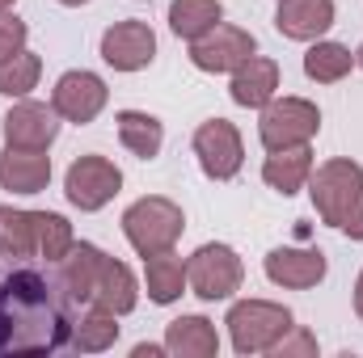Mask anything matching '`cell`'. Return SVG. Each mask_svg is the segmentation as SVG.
I'll return each mask as SVG.
<instances>
[{
  "instance_id": "cell-1",
  "label": "cell",
  "mask_w": 363,
  "mask_h": 358,
  "mask_svg": "<svg viewBox=\"0 0 363 358\" xmlns=\"http://www.w3.org/2000/svg\"><path fill=\"white\" fill-rule=\"evenodd\" d=\"M68 337V316L51 299V287L34 270L0 278V354H43L60 350Z\"/></svg>"
},
{
  "instance_id": "cell-2",
  "label": "cell",
  "mask_w": 363,
  "mask_h": 358,
  "mask_svg": "<svg viewBox=\"0 0 363 358\" xmlns=\"http://www.w3.org/2000/svg\"><path fill=\"white\" fill-rule=\"evenodd\" d=\"M308 194L330 228L347 232L351 241H363V169L355 161H325L317 173H308Z\"/></svg>"
},
{
  "instance_id": "cell-3",
  "label": "cell",
  "mask_w": 363,
  "mask_h": 358,
  "mask_svg": "<svg viewBox=\"0 0 363 358\" xmlns=\"http://www.w3.org/2000/svg\"><path fill=\"white\" fill-rule=\"evenodd\" d=\"M182 228H186L182 207L169 202V198H140V202H131L127 215H123V232H127V241H131V249H135L140 258H152V253L174 249L178 236H182Z\"/></svg>"
},
{
  "instance_id": "cell-4",
  "label": "cell",
  "mask_w": 363,
  "mask_h": 358,
  "mask_svg": "<svg viewBox=\"0 0 363 358\" xmlns=\"http://www.w3.org/2000/svg\"><path fill=\"white\" fill-rule=\"evenodd\" d=\"M224 325L233 333L237 354H262V350H271L283 333L296 329L291 312L283 304H267V299H241V304H233V312H228Z\"/></svg>"
},
{
  "instance_id": "cell-5",
  "label": "cell",
  "mask_w": 363,
  "mask_h": 358,
  "mask_svg": "<svg viewBox=\"0 0 363 358\" xmlns=\"http://www.w3.org/2000/svg\"><path fill=\"white\" fill-rule=\"evenodd\" d=\"M321 127V114L313 101L304 97H283V101H267L262 105V122H258V135L267 144V152L274 148H296V144H308Z\"/></svg>"
},
{
  "instance_id": "cell-6",
  "label": "cell",
  "mask_w": 363,
  "mask_h": 358,
  "mask_svg": "<svg viewBox=\"0 0 363 358\" xmlns=\"http://www.w3.org/2000/svg\"><path fill=\"white\" fill-rule=\"evenodd\" d=\"M245 266L228 245H203L190 262H186V282L199 299H228L233 291H241Z\"/></svg>"
},
{
  "instance_id": "cell-7",
  "label": "cell",
  "mask_w": 363,
  "mask_h": 358,
  "mask_svg": "<svg viewBox=\"0 0 363 358\" xmlns=\"http://www.w3.org/2000/svg\"><path fill=\"white\" fill-rule=\"evenodd\" d=\"M194 156L203 165V173L216 181H228L241 173V161H245V148H241V135L228 118H211L194 131Z\"/></svg>"
},
{
  "instance_id": "cell-8",
  "label": "cell",
  "mask_w": 363,
  "mask_h": 358,
  "mask_svg": "<svg viewBox=\"0 0 363 358\" xmlns=\"http://www.w3.org/2000/svg\"><path fill=\"white\" fill-rule=\"evenodd\" d=\"M118 185H123V173L106 156H81V161H72L68 181H64L68 202L81 207V211H101L118 194Z\"/></svg>"
},
{
  "instance_id": "cell-9",
  "label": "cell",
  "mask_w": 363,
  "mask_h": 358,
  "mask_svg": "<svg viewBox=\"0 0 363 358\" xmlns=\"http://www.w3.org/2000/svg\"><path fill=\"white\" fill-rule=\"evenodd\" d=\"M254 55V34L237 30V25H211L203 38H194L190 59L203 72H233Z\"/></svg>"
},
{
  "instance_id": "cell-10",
  "label": "cell",
  "mask_w": 363,
  "mask_h": 358,
  "mask_svg": "<svg viewBox=\"0 0 363 358\" xmlns=\"http://www.w3.org/2000/svg\"><path fill=\"white\" fill-rule=\"evenodd\" d=\"M157 55V34L144 21H118L101 34V59L114 72H140Z\"/></svg>"
},
{
  "instance_id": "cell-11",
  "label": "cell",
  "mask_w": 363,
  "mask_h": 358,
  "mask_svg": "<svg viewBox=\"0 0 363 358\" xmlns=\"http://www.w3.org/2000/svg\"><path fill=\"white\" fill-rule=\"evenodd\" d=\"M55 105H43V101H21L4 114V139L9 148H30V152H47L51 139L60 135V122H55Z\"/></svg>"
},
{
  "instance_id": "cell-12",
  "label": "cell",
  "mask_w": 363,
  "mask_h": 358,
  "mask_svg": "<svg viewBox=\"0 0 363 358\" xmlns=\"http://www.w3.org/2000/svg\"><path fill=\"white\" fill-rule=\"evenodd\" d=\"M51 105H55V114L68 118V122H93V118L101 114V105H106V85H101V76H93V72H64V76L55 81Z\"/></svg>"
},
{
  "instance_id": "cell-13",
  "label": "cell",
  "mask_w": 363,
  "mask_h": 358,
  "mask_svg": "<svg viewBox=\"0 0 363 358\" xmlns=\"http://www.w3.org/2000/svg\"><path fill=\"white\" fill-rule=\"evenodd\" d=\"M274 25H279L283 38L313 42L334 25V0H279Z\"/></svg>"
},
{
  "instance_id": "cell-14",
  "label": "cell",
  "mask_w": 363,
  "mask_h": 358,
  "mask_svg": "<svg viewBox=\"0 0 363 358\" xmlns=\"http://www.w3.org/2000/svg\"><path fill=\"white\" fill-rule=\"evenodd\" d=\"M267 278L291 291H308L325 278V253L321 249H274L267 253Z\"/></svg>"
},
{
  "instance_id": "cell-15",
  "label": "cell",
  "mask_w": 363,
  "mask_h": 358,
  "mask_svg": "<svg viewBox=\"0 0 363 358\" xmlns=\"http://www.w3.org/2000/svg\"><path fill=\"white\" fill-rule=\"evenodd\" d=\"M51 181V156L30 148H4L0 152V190L13 194H38Z\"/></svg>"
},
{
  "instance_id": "cell-16",
  "label": "cell",
  "mask_w": 363,
  "mask_h": 358,
  "mask_svg": "<svg viewBox=\"0 0 363 358\" xmlns=\"http://www.w3.org/2000/svg\"><path fill=\"white\" fill-rule=\"evenodd\" d=\"M279 89V64L274 59H262V55H250L241 68H233V101L237 105H267Z\"/></svg>"
},
{
  "instance_id": "cell-17",
  "label": "cell",
  "mask_w": 363,
  "mask_h": 358,
  "mask_svg": "<svg viewBox=\"0 0 363 358\" xmlns=\"http://www.w3.org/2000/svg\"><path fill=\"white\" fill-rule=\"evenodd\" d=\"M313 173V152H308V144H296V148H274L271 156H267V165H262V178L271 190H279L283 198L287 194H296L304 181Z\"/></svg>"
},
{
  "instance_id": "cell-18",
  "label": "cell",
  "mask_w": 363,
  "mask_h": 358,
  "mask_svg": "<svg viewBox=\"0 0 363 358\" xmlns=\"http://www.w3.org/2000/svg\"><path fill=\"white\" fill-rule=\"evenodd\" d=\"M165 350L182 358H216V350H220L216 325L203 316H178L165 333Z\"/></svg>"
},
{
  "instance_id": "cell-19",
  "label": "cell",
  "mask_w": 363,
  "mask_h": 358,
  "mask_svg": "<svg viewBox=\"0 0 363 358\" xmlns=\"http://www.w3.org/2000/svg\"><path fill=\"white\" fill-rule=\"evenodd\" d=\"M106 253L93 249V245H72L68 258L60 262V282L72 299H93V287H97V274H101Z\"/></svg>"
},
{
  "instance_id": "cell-20",
  "label": "cell",
  "mask_w": 363,
  "mask_h": 358,
  "mask_svg": "<svg viewBox=\"0 0 363 358\" xmlns=\"http://www.w3.org/2000/svg\"><path fill=\"white\" fill-rule=\"evenodd\" d=\"M114 122H118V139H123V148H127L131 156L152 161V156L161 152V144H165V127H161L152 114H144V110H123Z\"/></svg>"
},
{
  "instance_id": "cell-21",
  "label": "cell",
  "mask_w": 363,
  "mask_h": 358,
  "mask_svg": "<svg viewBox=\"0 0 363 358\" xmlns=\"http://www.w3.org/2000/svg\"><path fill=\"white\" fill-rule=\"evenodd\" d=\"M93 299L101 308H110L114 316H127L135 308V299H140L131 270L123 266V262H114V258H106L101 262V274H97V287H93Z\"/></svg>"
},
{
  "instance_id": "cell-22",
  "label": "cell",
  "mask_w": 363,
  "mask_h": 358,
  "mask_svg": "<svg viewBox=\"0 0 363 358\" xmlns=\"http://www.w3.org/2000/svg\"><path fill=\"white\" fill-rule=\"evenodd\" d=\"M144 278H148V299L152 304H174L186 287V266L182 258H174V249L144 258Z\"/></svg>"
},
{
  "instance_id": "cell-23",
  "label": "cell",
  "mask_w": 363,
  "mask_h": 358,
  "mask_svg": "<svg viewBox=\"0 0 363 358\" xmlns=\"http://www.w3.org/2000/svg\"><path fill=\"white\" fill-rule=\"evenodd\" d=\"M220 0H174L169 4V25L178 38H203L211 25H220Z\"/></svg>"
},
{
  "instance_id": "cell-24",
  "label": "cell",
  "mask_w": 363,
  "mask_h": 358,
  "mask_svg": "<svg viewBox=\"0 0 363 358\" xmlns=\"http://www.w3.org/2000/svg\"><path fill=\"white\" fill-rule=\"evenodd\" d=\"M34 211H13L0 207V258H26L34 253Z\"/></svg>"
},
{
  "instance_id": "cell-25",
  "label": "cell",
  "mask_w": 363,
  "mask_h": 358,
  "mask_svg": "<svg viewBox=\"0 0 363 358\" xmlns=\"http://www.w3.org/2000/svg\"><path fill=\"white\" fill-rule=\"evenodd\" d=\"M118 342V325H114V312L110 308H93L81 316V325H77V333H72V346L81 350V354H97V350H106V346H114Z\"/></svg>"
},
{
  "instance_id": "cell-26",
  "label": "cell",
  "mask_w": 363,
  "mask_h": 358,
  "mask_svg": "<svg viewBox=\"0 0 363 358\" xmlns=\"http://www.w3.org/2000/svg\"><path fill=\"white\" fill-rule=\"evenodd\" d=\"M351 64H355V55H351L342 42H317V47L304 55V72H308L313 81H321V85L342 81V76L351 72Z\"/></svg>"
},
{
  "instance_id": "cell-27",
  "label": "cell",
  "mask_w": 363,
  "mask_h": 358,
  "mask_svg": "<svg viewBox=\"0 0 363 358\" xmlns=\"http://www.w3.org/2000/svg\"><path fill=\"white\" fill-rule=\"evenodd\" d=\"M34 241L47 262H64L72 249V224L55 211H34Z\"/></svg>"
},
{
  "instance_id": "cell-28",
  "label": "cell",
  "mask_w": 363,
  "mask_h": 358,
  "mask_svg": "<svg viewBox=\"0 0 363 358\" xmlns=\"http://www.w3.org/2000/svg\"><path fill=\"white\" fill-rule=\"evenodd\" d=\"M43 76V59L30 51H17L9 59H0V93L4 97H26Z\"/></svg>"
},
{
  "instance_id": "cell-29",
  "label": "cell",
  "mask_w": 363,
  "mask_h": 358,
  "mask_svg": "<svg viewBox=\"0 0 363 358\" xmlns=\"http://www.w3.org/2000/svg\"><path fill=\"white\" fill-rule=\"evenodd\" d=\"M21 47H26V21H17V17L0 13V59L17 55Z\"/></svg>"
},
{
  "instance_id": "cell-30",
  "label": "cell",
  "mask_w": 363,
  "mask_h": 358,
  "mask_svg": "<svg viewBox=\"0 0 363 358\" xmlns=\"http://www.w3.org/2000/svg\"><path fill=\"white\" fill-rule=\"evenodd\" d=\"M271 350H274V354H279V358H283V354H313V350H317V342H313L308 333H296V337L287 342V333H283V337L274 342Z\"/></svg>"
},
{
  "instance_id": "cell-31",
  "label": "cell",
  "mask_w": 363,
  "mask_h": 358,
  "mask_svg": "<svg viewBox=\"0 0 363 358\" xmlns=\"http://www.w3.org/2000/svg\"><path fill=\"white\" fill-rule=\"evenodd\" d=\"M355 312H359V321H363V270H359V282H355Z\"/></svg>"
},
{
  "instance_id": "cell-32",
  "label": "cell",
  "mask_w": 363,
  "mask_h": 358,
  "mask_svg": "<svg viewBox=\"0 0 363 358\" xmlns=\"http://www.w3.org/2000/svg\"><path fill=\"white\" fill-rule=\"evenodd\" d=\"M161 354V346H135V358H157Z\"/></svg>"
},
{
  "instance_id": "cell-33",
  "label": "cell",
  "mask_w": 363,
  "mask_h": 358,
  "mask_svg": "<svg viewBox=\"0 0 363 358\" xmlns=\"http://www.w3.org/2000/svg\"><path fill=\"white\" fill-rule=\"evenodd\" d=\"M355 64H359V68H363V47H359V55H355Z\"/></svg>"
},
{
  "instance_id": "cell-34",
  "label": "cell",
  "mask_w": 363,
  "mask_h": 358,
  "mask_svg": "<svg viewBox=\"0 0 363 358\" xmlns=\"http://www.w3.org/2000/svg\"><path fill=\"white\" fill-rule=\"evenodd\" d=\"M60 4H85V0H60Z\"/></svg>"
},
{
  "instance_id": "cell-35",
  "label": "cell",
  "mask_w": 363,
  "mask_h": 358,
  "mask_svg": "<svg viewBox=\"0 0 363 358\" xmlns=\"http://www.w3.org/2000/svg\"><path fill=\"white\" fill-rule=\"evenodd\" d=\"M9 4H13V0H0V8H9Z\"/></svg>"
}]
</instances>
